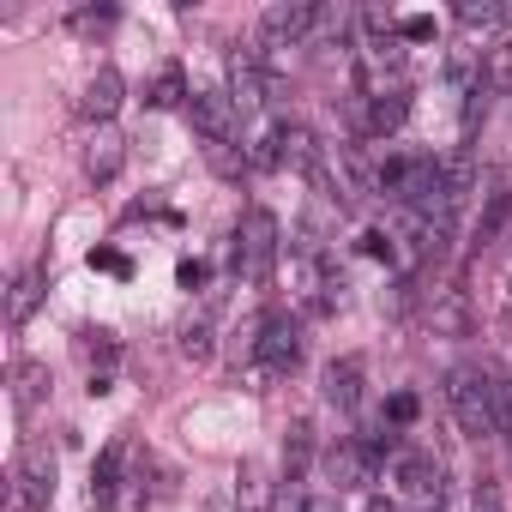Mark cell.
<instances>
[{"label": "cell", "instance_id": "obj_1", "mask_svg": "<svg viewBox=\"0 0 512 512\" xmlns=\"http://www.w3.org/2000/svg\"><path fill=\"white\" fill-rule=\"evenodd\" d=\"M446 404H452L458 428L482 440V434H494V428L506 422L512 386H506L500 368H488V362H458V368L446 374Z\"/></svg>", "mask_w": 512, "mask_h": 512}, {"label": "cell", "instance_id": "obj_2", "mask_svg": "<svg viewBox=\"0 0 512 512\" xmlns=\"http://www.w3.org/2000/svg\"><path fill=\"white\" fill-rule=\"evenodd\" d=\"M272 266H278V217L266 205H253L235 223V278L241 284H272Z\"/></svg>", "mask_w": 512, "mask_h": 512}, {"label": "cell", "instance_id": "obj_3", "mask_svg": "<svg viewBox=\"0 0 512 512\" xmlns=\"http://www.w3.org/2000/svg\"><path fill=\"white\" fill-rule=\"evenodd\" d=\"M253 356H260V368L266 374H296V362H302V320L296 314H266L260 320V338H253Z\"/></svg>", "mask_w": 512, "mask_h": 512}, {"label": "cell", "instance_id": "obj_4", "mask_svg": "<svg viewBox=\"0 0 512 512\" xmlns=\"http://www.w3.org/2000/svg\"><path fill=\"white\" fill-rule=\"evenodd\" d=\"M13 500H19V512H43L55 500V452L43 440H31L19 452V464H13Z\"/></svg>", "mask_w": 512, "mask_h": 512}, {"label": "cell", "instance_id": "obj_5", "mask_svg": "<svg viewBox=\"0 0 512 512\" xmlns=\"http://www.w3.org/2000/svg\"><path fill=\"white\" fill-rule=\"evenodd\" d=\"M187 109H193V133L205 139V151L235 145V133H241V109H235V97H229V91H199Z\"/></svg>", "mask_w": 512, "mask_h": 512}, {"label": "cell", "instance_id": "obj_6", "mask_svg": "<svg viewBox=\"0 0 512 512\" xmlns=\"http://www.w3.org/2000/svg\"><path fill=\"white\" fill-rule=\"evenodd\" d=\"M260 31H266L278 49H290V43H302V37L320 31V7H308V0H278V7H266Z\"/></svg>", "mask_w": 512, "mask_h": 512}, {"label": "cell", "instance_id": "obj_7", "mask_svg": "<svg viewBox=\"0 0 512 512\" xmlns=\"http://www.w3.org/2000/svg\"><path fill=\"white\" fill-rule=\"evenodd\" d=\"M374 446L368 440H338L332 452H326V476H332V488H368L374 482Z\"/></svg>", "mask_w": 512, "mask_h": 512}, {"label": "cell", "instance_id": "obj_8", "mask_svg": "<svg viewBox=\"0 0 512 512\" xmlns=\"http://www.w3.org/2000/svg\"><path fill=\"white\" fill-rule=\"evenodd\" d=\"M290 290H296V308L302 314H326L332 308V284H326V266H320V253H296L290 260Z\"/></svg>", "mask_w": 512, "mask_h": 512}, {"label": "cell", "instance_id": "obj_9", "mask_svg": "<svg viewBox=\"0 0 512 512\" xmlns=\"http://www.w3.org/2000/svg\"><path fill=\"white\" fill-rule=\"evenodd\" d=\"M398 482L422 506H440V494H446V476H440V464L428 452H398Z\"/></svg>", "mask_w": 512, "mask_h": 512}, {"label": "cell", "instance_id": "obj_10", "mask_svg": "<svg viewBox=\"0 0 512 512\" xmlns=\"http://www.w3.org/2000/svg\"><path fill=\"white\" fill-rule=\"evenodd\" d=\"M229 97H235L241 115H253V109L266 103V67H260V55H253V49L229 55Z\"/></svg>", "mask_w": 512, "mask_h": 512}, {"label": "cell", "instance_id": "obj_11", "mask_svg": "<svg viewBox=\"0 0 512 512\" xmlns=\"http://www.w3.org/2000/svg\"><path fill=\"white\" fill-rule=\"evenodd\" d=\"M506 211H512V175H506V169H488V175H482L476 241H494V235H500V223H506Z\"/></svg>", "mask_w": 512, "mask_h": 512}, {"label": "cell", "instance_id": "obj_12", "mask_svg": "<svg viewBox=\"0 0 512 512\" xmlns=\"http://www.w3.org/2000/svg\"><path fill=\"white\" fill-rule=\"evenodd\" d=\"M278 157H284V169H296V175H320V163H326L320 139H314L302 121H284V127H278Z\"/></svg>", "mask_w": 512, "mask_h": 512}, {"label": "cell", "instance_id": "obj_13", "mask_svg": "<svg viewBox=\"0 0 512 512\" xmlns=\"http://www.w3.org/2000/svg\"><path fill=\"white\" fill-rule=\"evenodd\" d=\"M127 458H133L127 440L103 446V458L91 464V506H115V494H121V464H127Z\"/></svg>", "mask_w": 512, "mask_h": 512}, {"label": "cell", "instance_id": "obj_14", "mask_svg": "<svg viewBox=\"0 0 512 512\" xmlns=\"http://www.w3.org/2000/svg\"><path fill=\"white\" fill-rule=\"evenodd\" d=\"M121 97H127L121 73H115V67H97V73H91V85H85V97H79V109H85L91 121H109V115L121 109Z\"/></svg>", "mask_w": 512, "mask_h": 512}, {"label": "cell", "instance_id": "obj_15", "mask_svg": "<svg viewBox=\"0 0 512 512\" xmlns=\"http://www.w3.org/2000/svg\"><path fill=\"white\" fill-rule=\"evenodd\" d=\"M121 163H127V139H121L115 127H97L91 145H85V175H91V181H109Z\"/></svg>", "mask_w": 512, "mask_h": 512}, {"label": "cell", "instance_id": "obj_16", "mask_svg": "<svg viewBox=\"0 0 512 512\" xmlns=\"http://www.w3.org/2000/svg\"><path fill=\"white\" fill-rule=\"evenodd\" d=\"M43 296H49V266H25L19 284H13V296H7V320L25 326V320L43 308Z\"/></svg>", "mask_w": 512, "mask_h": 512}, {"label": "cell", "instance_id": "obj_17", "mask_svg": "<svg viewBox=\"0 0 512 512\" xmlns=\"http://www.w3.org/2000/svg\"><path fill=\"white\" fill-rule=\"evenodd\" d=\"M326 404H338V410H356L362 404V356H338L332 368H326Z\"/></svg>", "mask_w": 512, "mask_h": 512}, {"label": "cell", "instance_id": "obj_18", "mask_svg": "<svg viewBox=\"0 0 512 512\" xmlns=\"http://www.w3.org/2000/svg\"><path fill=\"white\" fill-rule=\"evenodd\" d=\"M428 326H434V338H470V302H464V290H440L434 308H428Z\"/></svg>", "mask_w": 512, "mask_h": 512}, {"label": "cell", "instance_id": "obj_19", "mask_svg": "<svg viewBox=\"0 0 512 512\" xmlns=\"http://www.w3.org/2000/svg\"><path fill=\"white\" fill-rule=\"evenodd\" d=\"M79 356H85V368H91V392L103 398V392H109V368H115L121 344H115L109 332H85V338H79Z\"/></svg>", "mask_w": 512, "mask_h": 512}, {"label": "cell", "instance_id": "obj_20", "mask_svg": "<svg viewBox=\"0 0 512 512\" xmlns=\"http://www.w3.org/2000/svg\"><path fill=\"white\" fill-rule=\"evenodd\" d=\"M404 121H410V91H404V85L368 97V133H398Z\"/></svg>", "mask_w": 512, "mask_h": 512}, {"label": "cell", "instance_id": "obj_21", "mask_svg": "<svg viewBox=\"0 0 512 512\" xmlns=\"http://www.w3.org/2000/svg\"><path fill=\"white\" fill-rule=\"evenodd\" d=\"M43 398H49V362H19L13 368V404L31 416Z\"/></svg>", "mask_w": 512, "mask_h": 512}, {"label": "cell", "instance_id": "obj_22", "mask_svg": "<svg viewBox=\"0 0 512 512\" xmlns=\"http://www.w3.org/2000/svg\"><path fill=\"white\" fill-rule=\"evenodd\" d=\"M145 103H151V109H181V103H187V79H181V67H157Z\"/></svg>", "mask_w": 512, "mask_h": 512}, {"label": "cell", "instance_id": "obj_23", "mask_svg": "<svg viewBox=\"0 0 512 512\" xmlns=\"http://www.w3.org/2000/svg\"><path fill=\"white\" fill-rule=\"evenodd\" d=\"M308 458H314V428H308V422H296V428H290V440H284V482H302Z\"/></svg>", "mask_w": 512, "mask_h": 512}, {"label": "cell", "instance_id": "obj_24", "mask_svg": "<svg viewBox=\"0 0 512 512\" xmlns=\"http://www.w3.org/2000/svg\"><path fill=\"white\" fill-rule=\"evenodd\" d=\"M458 25L464 31H500L506 7H500V0H458Z\"/></svg>", "mask_w": 512, "mask_h": 512}, {"label": "cell", "instance_id": "obj_25", "mask_svg": "<svg viewBox=\"0 0 512 512\" xmlns=\"http://www.w3.org/2000/svg\"><path fill=\"white\" fill-rule=\"evenodd\" d=\"M187 362H211V326L205 320H193V326H181V344H175Z\"/></svg>", "mask_w": 512, "mask_h": 512}, {"label": "cell", "instance_id": "obj_26", "mask_svg": "<svg viewBox=\"0 0 512 512\" xmlns=\"http://www.w3.org/2000/svg\"><path fill=\"white\" fill-rule=\"evenodd\" d=\"M434 31H440L434 13H410V19H398V37H404V43H434Z\"/></svg>", "mask_w": 512, "mask_h": 512}, {"label": "cell", "instance_id": "obj_27", "mask_svg": "<svg viewBox=\"0 0 512 512\" xmlns=\"http://www.w3.org/2000/svg\"><path fill=\"white\" fill-rule=\"evenodd\" d=\"M416 410H422V404H416V392H392V398H386V422H392V428H410V422H416Z\"/></svg>", "mask_w": 512, "mask_h": 512}, {"label": "cell", "instance_id": "obj_28", "mask_svg": "<svg viewBox=\"0 0 512 512\" xmlns=\"http://www.w3.org/2000/svg\"><path fill=\"white\" fill-rule=\"evenodd\" d=\"M362 253H368V260H398L392 229H368V235H362Z\"/></svg>", "mask_w": 512, "mask_h": 512}, {"label": "cell", "instance_id": "obj_29", "mask_svg": "<svg viewBox=\"0 0 512 512\" xmlns=\"http://www.w3.org/2000/svg\"><path fill=\"white\" fill-rule=\"evenodd\" d=\"M91 272H115V278H127L133 266H127V253H115V247H97V253H91Z\"/></svg>", "mask_w": 512, "mask_h": 512}, {"label": "cell", "instance_id": "obj_30", "mask_svg": "<svg viewBox=\"0 0 512 512\" xmlns=\"http://www.w3.org/2000/svg\"><path fill=\"white\" fill-rule=\"evenodd\" d=\"M266 512H308V500H302V488H296V482H284V488L272 494V506H266Z\"/></svg>", "mask_w": 512, "mask_h": 512}, {"label": "cell", "instance_id": "obj_31", "mask_svg": "<svg viewBox=\"0 0 512 512\" xmlns=\"http://www.w3.org/2000/svg\"><path fill=\"white\" fill-rule=\"evenodd\" d=\"M175 278H181V290H205V260H181Z\"/></svg>", "mask_w": 512, "mask_h": 512}, {"label": "cell", "instance_id": "obj_32", "mask_svg": "<svg viewBox=\"0 0 512 512\" xmlns=\"http://www.w3.org/2000/svg\"><path fill=\"white\" fill-rule=\"evenodd\" d=\"M488 79H500V85L512 79V43H500V49L488 55Z\"/></svg>", "mask_w": 512, "mask_h": 512}, {"label": "cell", "instance_id": "obj_33", "mask_svg": "<svg viewBox=\"0 0 512 512\" xmlns=\"http://www.w3.org/2000/svg\"><path fill=\"white\" fill-rule=\"evenodd\" d=\"M470 512H506V500H500V488H476V500H470Z\"/></svg>", "mask_w": 512, "mask_h": 512}, {"label": "cell", "instance_id": "obj_34", "mask_svg": "<svg viewBox=\"0 0 512 512\" xmlns=\"http://www.w3.org/2000/svg\"><path fill=\"white\" fill-rule=\"evenodd\" d=\"M109 19H115V7H97V13H79L73 25H79V31H97V25H109Z\"/></svg>", "mask_w": 512, "mask_h": 512}, {"label": "cell", "instance_id": "obj_35", "mask_svg": "<svg viewBox=\"0 0 512 512\" xmlns=\"http://www.w3.org/2000/svg\"><path fill=\"white\" fill-rule=\"evenodd\" d=\"M205 512H247V506H241V500H235V488H229V494H211V500H205Z\"/></svg>", "mask_w": 512, "mask_h": 512}, {"label": "cell", "instance_id": "obj_36", "mask_svg": "<svg viewBox=\"0 0 512 512\" xmlns=\"http://www.w3.org/2000/svg\"><path fill=\"white\" fill-rule=\"evenodd\" d=\"M368 512H404V506H398L392 494H368Z\"/></svg>", "mask_w": 512, "mask_h": 512}, {"label": "cell", "instance_id": "obj_37", "mask_svg": "<svg viewBox=\"0 0 512 512\" xmlns=\"http://www.w3.org/2000/svg\"><path fill=\"white\" fill-rule=\"evenodd\" d=\"M308 512H338V500H308Z\"/></svg>", "mask_w": 512, "mask_h": 512}, {"label": "cell", "instance_id": "obj_38", "mask_svg": "<svg viewBox=\"0 0 512 512\" xmlns=\"http://www.w3.org/2000/svg\"><path fill=\"white\" fill-rule=\"evenodd\" d=\"M428 512H440V506H428Z\"/></svg>", "mask_w": 512, "mask_h": 512}]
</instances>
